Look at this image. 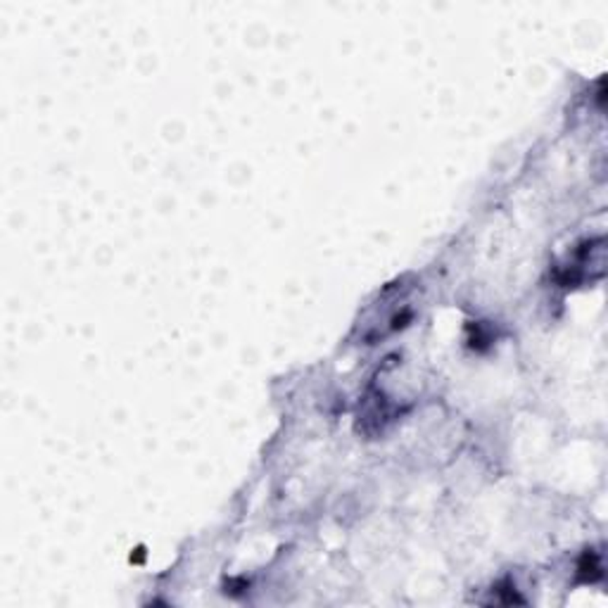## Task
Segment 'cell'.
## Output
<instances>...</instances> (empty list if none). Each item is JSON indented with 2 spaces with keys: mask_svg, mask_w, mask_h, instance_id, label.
<instances>
[{
  "mask_svg": "<svg viewBox=\"0 0 608 608\" xmlns=\"http://www.w3.org/2000/svg\"><path fill=\"white\" fill-rule=\"evenodd\" d=\"M577 575H580L582 582H597V580H601V577H604V568H601V561H599V556L592 549H589L585 556H582L580 565H577Z\"/></svg>",
  "mask_w": 608,
  "mask_h": 608,
  "instance_id": "1",
  "label": "cell"
}]
</instances>
